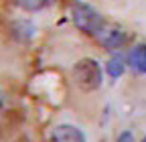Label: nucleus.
Returning a JSON list of instances; mask_svg holds the SVG:
<instances>
[{"label": "nucleus", "mask_w": 146, "mask_h": 142, "mask_svg": "<svg viewBox=\"0 0 146 142\" xmlns=\"http://www.w3.org/2000/svg\"><path fill=\"white\" fill-rule=\"evenodd\" d=\"M73 81L83 92H94L102 85V67L96 59H79L73 67Z\"/></svg>", "instance_id": "f257e3e1"}, {"label": "nucleus", "mask_w": 146, "mask_h": 142, "mask_svg": "<svg viewBox=\"0 0 146 142\" xmlns=\"http://www.w3.org/2000/svg\"><path fill=\"white\" fill-rule=\"evenodd\" d=\"M73 23H75V27L79 31H83L85 35H91V37H96L98 31L102 29V25L106 23L102 19V14L94 8L89 6L85 2H77L75 6H73Z\"/></svg>", "instance_id": "f03ea898"}, {"label": "nucleus", "mask_w": 146, "mask_h": 142, "mask_svg": "<svg viewBox=\"0 0 146 142\" xmlns=\"http://www.w3.org/2000/svg\"><path fill=\"white\" fill-rule=\"evenodd\" d=\"M96 39L108 51H120L126 45V41H128V35H126V31L122 27H118L114 23H104L102 29L96 35Z\"/></svg>", "instance_id": "7ed1b4c3"}, {"label": "nucleus", "mask_w": 146, "mask_h": 142, "mask_svg": "<svg viewBox=\"0 0 146 142\" xmlns=\"http://www.w3.org/2000/svg\"><path fill=\"white\" fill-rule=\"evenodd\" d=\"M51 142H85V134L71 124H61L51 132Z\"/></svg>", "instance_id": "20e7f679"}, {"label": "nucleus", "mask_w": 146, "mask_h": 142, "mask_svg": "<svg viewBox=\"0 0 146 142\" xmlns=\"http://www.w3.org/2000/svg\"><path fill=\"white\" fill-rule=\"evenodd\" d=\"M126 63L130 65L136 73H146V45L144 43H138L130 49L126 57Z\"/></svg>", "instance_id": "39448f33"}, {"label": "nucleus", "mask_w": 146, "mask_h": 142, "mask_svg": "<svg viewBox=\"0 0 146 142\" xmlns=\"http://www.w3.org/2000/svg\"><path fill=\"white\" fill-rule=\"evenodd\" d=\"M106 69H108L110 77L118 79V77L124 73V69H126V59L120 55V53H116V55H112V57H110V61L106 63Z\"/></svg>", "instance_id": "423d86ee"}, {"label": "nucleus", "mask_w": 146, "mask_h": 142, "mask_svg": "<svg viewBox=\"0 0 146 142\" xmlns=\"http://www.w3.org/2000/svg\"><path fill=\"white\" fill-rule=\"evenodd\" d=\"M14 2L21 6L23 10H27V12H36V10L45 8L51 0H14Z\"/></svg>", "instance_id": "0eeeda50"}, {"label": "nucleus", "mask_w": 146, "mask_h": 142, "mask_svg": "<svg viewBox=\"0 0 146 142\" xmlns=\"http://www.w3.org/2000/svg\"><path fill=\"white\" fill-rule=\"evenodd\" d=\"M116 142H134V136H132L130 132H122V134H120V138H118Z\"/></svg>", "instance_id": "6e6552de"}, {"label": "nucleus", "mask_w": 146, "mask_h": 142, "mask_svg": "<svg viewBox=\"0 0 146 142\" xmlns=\"http://www.w3.org/2000/svg\"><path fill=\"white\" fill-rule=\"evenodd\" d=\"M142 142H146V136H144V140H142Z\"/></svg>", "instance_id": "1a4fd4ad"}]
</instances>
